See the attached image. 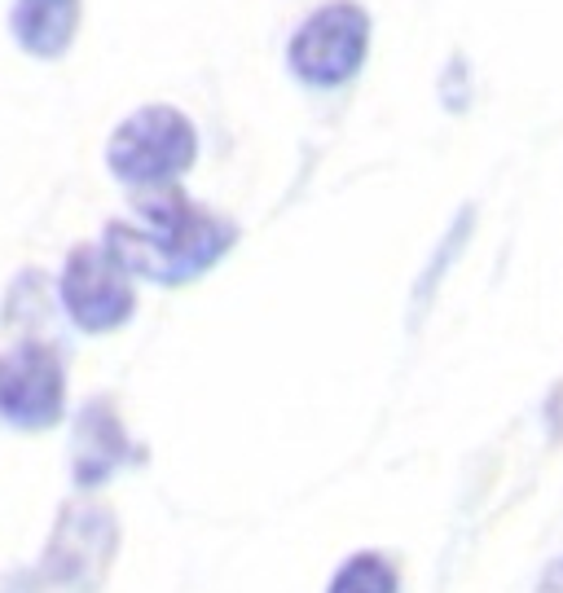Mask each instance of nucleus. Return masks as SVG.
Here are the masks:
<instances>
[{
    "instance_id": "1",
    "label": "nucleus",
    "mask_w": 563,
    "mask_h": 593,
    "mask_svg": "<svg viewBox=\"0 0 563 593\" xmlns=\"http://www.w3.org/2000/svg\"><path fill=\"white\" fill-rule=\"evenodd\" d=\"M101 243L120 256V264L133 277H146L155 286H181L230 256V247L238 243V228L234 220L207 211L203 202L168 185V189H137L133 220H110Z\"/></svg>"
},
{
    "instance_id": "2",
    "label": "nucleus",
    "mask_w": 563,
    "mask_h": 593,
    "mask_svg": "<svg viewBox=\"0 0 563 593\" xmlns=\"http://www.w3.org/2000/svg\"><path fill=\"white\" fill-rule=\"evenodd\" d=\"M198 159V128L176 106H142L106 141V168L128 189H168Z\"/></svg>"
},
{
    "instance_id": "3",
    "label": "nucleus",
    "mask_w": 563,
    "mask_h": 593,
    "mask_svg": "<svg viewBox=\"0 0 563 593\" xmlns=\"http://www.w3.org/2000/svg\"><path fill=\"white\" fill-rule=\"evenodd\" d=\"M370 58V14L357 0H330V5L313 10L291 45H286V71L304 88H344L362 75Z\"/></svg>"
},
{
    "instance_id": "4",
    "label": "nucleus",
    "mask_w": 563,
    "mask_h": 593,
    "mask_svg": "<svg viewBox=\"0 0 563 593\" xmlns=\"http://www.w3.org/2000/svg\"><path fill=\"white\" fill-rule=\"evenodd\" d=\"M120 554V519L97 502H66L49 532L40 571L62 593H97Z\"/></svg>"
},
{
    "instance_id": "5",
    "label": "nucleus",
    "mask_w": 563,
    "mask_h": 593,
    "mask_svg": "<svg viewBox=\"0 0 563 593\" xmlns=\"http://www.w3.org/2000/svg\"><path fill=\"white\" fill-rule=\"evenodd\" d=\"M58 299H62V317L84 334H110L137 312L133 273L106 243H88L66 256L58 277Z\"/></svg>"
},
{
    "instance_id": "6",
    "label": "nucleus",
    "mask_w": 563,
    "mask_h": 593,
    "mask_svg": "<svg viewBox=\"0 0 563 593\" xmlns=\"http://www.w3.org/2000/svg\"><path fill=\"white\" fill-rule=\"evenodd\" d=\"M66 409V366L62 347L45 338H23L0 351V422L19 431H49Z\"/></svg>"
},
{
    "instance_id": "7",
    "label": "nucleus",
    "mask_w": 563,
    "mask_h": 593,
    "mask_svg": "<svg viewBox=\"0 0 563 593\" xmlns=\"http://www.w3.org/2000/svg\"><path fill=\"white\" fill-rule=\"evenodd\" d=\"M142 448L128 440L115 405L106 396H93L79 413H75V431H71V474L79 489H101L120 466L137 461Z\"/></svg>"
},
{
    "instance_id": "8",
    "label": "nucleus",
    "mask_w": 563,
    "mask_h": 593,
    "mask_svg": "<svg viewBox=\"0 0 563 593\" xmlns=\"http://www.w3.org/2000/svg\"><path fill=\"white\" fill-rule=\"evenodd\" d=\"M10 36L27 58H62L79 36V0H14Z\"/></svg>"
},
{
    "instance_id": "9",
    "label": "nucleus",
    "mask_w": 563,
    "mask_h": 593,
    "mask_svg": "<svg viewBox=\"0 0 563 593\" xmlns=\"http://www.w3.org/2000/svg\"><path fill=\"white\" fill-rule=\"evenodd\" d=\"M58 308H62V299H53L49 277L36 273V269H27V273H19V282L10 286L5 304H0V321L14 325V330H23L27 338H40V330L58 317ZM45 343H49V338H45Z\"/></svg>"
},
{
    "instance_id": "10",
    "label": "nucleus",
    "mask_w": 563,
    "mask_h": 593,
    "mask_svg": "<svg viewBox=\"0 0 563 593\" xmlns=\"http://www.w3.org/2000/svg\"><path fill=\"white\" fill-rule=\"evenodd\" d=\"M326 593H396V567L383 554H353L330 576Z\"/></svg>"
},
{
    "instance_id": "11",
    "label": "nucleus",
    "mask_w": 563,
    "mask_h": 593,
    "mask_svg": "<svg viewBox=\"0 0 563 593\" xmlns=\"http://www.w3.org/2000/svg\"><path fill=\"white\" fill-rule=\"evenodd\" d=\"M472 224H476V211H463L454 224H449V233H444V243H440V251L431 256V264L423 269V277H418V286H414V304L423 308L431 295H436V286H440V277L449 273V264H454V256L467 247V237H472Z\"/></svg>"
},
{
    "instance_id": "12",
    "label": "nucleus",
    "mask_w": 563,
    "mask_h": 593,
    "mask_svg": "<svg viewBox=\"0 0 563 593\" xmlns=\"http://www.w3.org/2000/svg\"><path fill=\"white\" fill-rule=\"evenodd\" d=\"M45 571L40 567H19L10 576H0V593H45Z\"/></svg>"
},
{
    "instance_id": "13",
    "label": "nucleus",
    "mask_w": 563,
    "mask_h": 593,
    "mask_svg": "<svg viewBox=\"0 0 563 593\" xmlns=\"http://www.w3.org/2000/svg\"><path fill=\"white\" fill-rule=\"evenodd\" d=\"M537 593H563V563H554L546 576H541V589Z\"/></svg>"
}]
</instances>
